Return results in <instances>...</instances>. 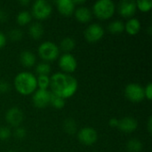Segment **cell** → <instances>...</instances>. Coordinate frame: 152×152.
<instances>
[{
    "instance_id": "cell-15",
    "label": "cell",
    "mask_w": 152,
    "mask_h": 152,
    "mask_svg": "<svg viewBox=\"0 0 152 152\" xmlns=\"http://www.w3.org/2000/svg\"><path fill=\"white\" fill-rule=\"evenodd\" d=\"M74 15L77 21L81 23H87L92 20L93 13L89 8L84 5H81V6H78L77 9H75Z\"/></svg>"
},
{
    "instance_id": "cell-8",
    "label": "cell",
    "mask_w": 152,
    "mask_h": 152,
    "mask_svg": "<svg viewBox=\"0 0 152 152\" xmlns=\"http://www.w3.org/2000/svg\"><path fill=\"white\" fill-rule=\"evenodd\" d=\"M58 65L63 73L70 75L76 71L77 68V61L72 53H63L59 58Z\"/></svg>"
},
{
    "instance_id": "cell-28",
    "label": "cell",
    "mask_w": 152,
    "mask_h": 152,
    "mask_svg": "<svg viewBox=\"0 0 152 152\" xmlns=\"http://www.w3.org/2000/svg\"><path fill=\"white\" fill-rule=\"evenodd\" d=\"M8 37L12 41H20L23 37V33L20 28H12L8 32Z\"/></svg>"
},
{
    "instance_id": "cell-20",
    "label": "cell",
    "mask_w": 152,
    "mask_h": 152,
    "mask_svg": "<svg viewBox=\"0 0 152 152\" xmlns=\"http://www.w3.org/2000/svg\"><path fill=\"white\" fill-rule=\"evenodd\" d=\"M108 30L111 34H120L125 31V24L118 20H113L108 25Z\"/></svg>"
},
{
    "instance_id": "cell-1",
    "label": "cell",
    "mask_w": 152,
    "mask_h": 152,
    "mask_svg": "<svg viewBox=\"0 0 152 152\" xmlns=\"http://www.w3.org/2000/svg\"><path fill=\"white\" fill-rule=\"evenodd\" d=\"M51 92L64 100L72 97L77 91V80L71 75L63 72L53 74L50 77Z\"/></svg>"
},
{
    "instance_id": "cell-37",
    "label": "cell",
    "mask_w": 152,
    "mask_h": 152,
    "mask_svg": "<svg viewBox=\"0 0 152 152\" xmlns=\"http://www.w3.org/2000/svg\"><path fill=\"white\" fill-rule=\"evenodd\" d=\"M19 3H20L21 5H23V6H28V5L30 4V1H29V0H20Z\"/></svg>"
},
{
    "instance_id": "cell-23",
    "label": "cell",
    "mask_w": 152,
    "mask_h": 152,
    "mask_svg": "<svg viewBox=\"0 0 152 152\" xmlns=\"http://www.w3.org/2000/svg\"><path fill=\"white\" fill-rule=\"evenodd\" d=\"M142 147V142L135 138L129 140L126 143V150L129 152H141Z\"/></svg>"
},
{
    "instance_id": "cell-7",
    "label": "cell",
    "mask_w": 152,
    "mask_h": 152,
    "mask_svg": "<svg viewBox=\"0 0 152 152\" xmlns=\"http://www.w3.org/2000/svg\"><path fill=\"white\" fill-rule=\"evenodd\" d=\"M77 140L86 146L94 145L98 140L97 131L91 126H85L77 132Z\"/></svg>"
},
{
    "instance_id": "cell-30",
    "label": "cell",
    "mask_w": 152,
    "mask_h": 152,
    "mask_svg": "<svg viewBox=\"0 0 152 152\" xmlns=\"http://www.w3.org/2000/svg\"><path fill=\"white\" fill-rule=\"evenodd\" d=\"M13 135L16 139H19V140H22L26 137L27 135V131L24 127H21V126H18L15 128L14 132H13Z\"/></svg>"
},
{
    "instance_id": "cell-26",
    "label": "cell",
    "mask_w": 152,
    "mask_h": 152,
    "mask_svg": "<svg viewBox=\"0 0 152 152\" xmlns=\"http://www.w3.org/2000/svg\"><path fill=\"white\" fill-rule=\"evenodd\" d=\"M37 87L41 90H48L50 87V77L49 76H38L37 77Z\"/></svg>"
},
{
    "instance_id": "cell-24",
    "label": "cell",
    "mask_w": 152,
    "mask_h": 152,
    "mask_svg": "<svg viewBox=\"0 0 152 152\" xmlns=\"http://www.w3.org/2000/svg\"><path fill=\"white\" fill-rule=\"evenodd\" d=\"M65 104H66V101L63 98L55 95L52 93L51 99H50V105H52L56 110H61L65 107Z\"/></svg>"
},
{
    "instance_id": "cell-19",
    "label": "cell",
    "mask_w": 152,
    "mask_h": 152,
    "mask_svg": "<svg viewBox=\"0 0 152 152\" xmlns=\"http://www.w3.org/2000/svg\"><path fill=\"white\" fill-rule=\"evenodd\" d=\"M75 46H76V41L72 37H69L63 38L60 44L61 49L65 53H70V52L75 48Z\"/></svg>"
},
{
    "instance_id": "cell-32",
    "label": "cell",
    "mask_w": 152,
    "mask_h": 152,
    "mask_svg": "<svg viewBox=\"0 0 152 152\" xmlns=\"http://www.w3.org/2000/svg\"><path fill=\"white\" fill-rule=\"evenodd\" d=\"M144 95L148 101H151L152 99V84L148 83L147 86L144 87Z\"/></svg>"
},
{
    "instance_id": "cell-9",
    "label": "cell",
    "mask_w": 152,
    "mask_h": 152,
    "mask_svg": "<svg viewBox=\"0 0 152 152\" xmlns=\"http://www.w3.org/2000/svg\"><path fill=\"white\" fill-rule=\"evenodd\" d=\"M104 36V28L98 23L90 24L85 30V38L88 43L94 44L100 41Z\"/></svg>"
},
{
    "instance_id": "cell-13",
    "label": "cell",
    "mask_w": 152,
    "mask_h": 152,
    "mask_svg": "<svg viewBox=\"0 0 152 152\" xmlns=\"http://www.w3.org/2000/svg\"><path fill=\"white\" fill-rule=\"evenodd\" d=\"M138 127V121L133 117H126L119 119L118 128L124 133L130 134L134 132Z\"/></svg>"
},
{
    "instance_id": "cell-25",
    "label": "cell",
    "mask_w": 152,
    "mask_h": 152,
    "mask_svg": "<svg viewBox=\"0 0 152 152\" xmlns=\"http://www.w3.org/2000/svg\"><path fill=\"white\" fill-rule=\"evenodd\" d=\"M36 72L38 76H48L51 72V66L47 62H40L36 66Z\"/></svg>"
},
{
    "instance_id": "cell-22",
    "label": "cell",
    "mask_w": 152,
    "mask_h": 152,
    "mask_svg": "<svg viewBox=\"0 0 152 152\" xmlns=\"http://www.w3.org/2000/svg\"><path fill=\"white\" fill-rule=\"evenodd\" d=\"M77 123L73 118H67L64 120L63 122V130L66 134H69V135H73L74 134H76L77 132Z\"/></svg>"
},
{
    "instance_id": "cell-21",
    "label": "cell",
    "mask_w": 152,
    "mask_h": 152,
    "mask_svg": "<svg viewBox=\"0 0 152 152\" xmlns=\"http://www.w3.org/2000/svg\"><path fill=\"white\" fill-rule=\"evenodd\" d=\"M32 19V15L28 11H20L16 16V22L20 26H25L30 23Z\"/></svg>"
},
{
    "instance_id": "cell-10",
    "label": "cell",
    "mask_w": 152,
    "mask_h": 152,
    "mask_svg": "<svg viewBox=\"0 0 152 152\" xmlns=\"http://www.w3.org/2000/svg\"><path fill=\"white\" fill-rule=\"evenodd\" d=\"M51 94L52 93L49 90L37 89L32 96V102L34 106L37 109H45L50 105Z\"/></svg>"
},
{
    "instance_id": "cell-16",
    "label": "cell",
    "mask_w": 152,
    "mask_h": 152,
    "mask_svg": "<svg viewBox=\"0 0 152 152\" xmlns=\"http://www.w3.org/2000/svg\"><path fill=\"white\" fill-rule=\"evenodd\" d=\"M141 27L142 25L138 19L131 18L125 24V31L130 36H135L140 32Z\"/></svg>"
},
{
    "instance_id": "cell-31",
    "label": "cell",
    "mask_w": 152,
    "mask_h": 152,
    "mask_svg": "<svg viewBox=\"0 0 152 152\" xmlns=\"http://www.w3.org/2000/svg\"><path fill=\"white\" fill-rule=\"evenodd\" d=\"M11 86L10 84L4 80L0 81V94H6L10 91Z\"/></svg>"
},
{
    "instance_id": "cell-35",
    "label": "cell",
    "mask_w": 152,
    "mask_h": 152,
    "mask_svg": "<svg viewBox=\"0 0 152 152\" xmlns=\"http://www.w3.org/2000/svg\"><path fill=\"white\" fill-rule=\"evenodd\" d=\"M8 19V14L4 10L0 9V22H5Z\"/></svg>"
},
{
    "instance_id": "cell-34",
    "label": "cell",
    "mask_w": 152,
    "mask_h": 152,
    "mask_svg": "<svg viewBox=\"0 0 152 152\" xmlns=\"http://www.w3.org/2000/svg\"><path fill=\"white\" fill-rule=\"evenodd\" d=\"M118 122H119V119H118V118H110V119L109 120V125H110V126L115 128V127H118Z\"/></svg>"
},
{
    "instance_id": "cell-2",
    "label": "cell",
    "mask_w": 152,
    "mask_h": 152,
    "mask_svg": "<svg viewBox=\"0 0 152 152\" xmlns=\"http://www.w3.org/2000/svg\"><path fill=\"white\" fill-rule=\"evenodd\" d=\"M13 86L20 95L28 96L33 94L37 89V77L30 72H20L14 77Z\"/></svg>"
},
{
    "instance_id": "cell-5",
    "label": "cell",
    "mask_w": 152,
    "mask_h": 152,
    "mask_svg": "<svg viewBox=\"0 0 152 152\" xmlns=\"http://www.w3.org/2000/svg\"><path fill=\"white\" fill-rule=\"evenodd\" d=\"M53 12L52 4L45 0H37L31 7V15L38 20H43L50 17Z\"/></svg>"
},
{
    "instance_id": "cell-4",
    "label": "cell",
    "mask_w": 152,
    "mask_h": 152,
    "mask_svg": "<svg viewBox=\"0 0 152 152\" xmlns=\"http://www.w3.org/2000/svg\"><path fill=\"white\" fill-rule=\"evenodd\" d=\"M37 52L38 55L45 62L53 61L58 59L60 55V47L52 41H45L38 46Z\"/></svg>"
},
{
    "instance_id": "cell-36",
    "label": "cell",
    "mask_w": 152,
    "mask_h": 152,
    "mask_svg": "<svg viewBox=\"0 0 152 152\" xmlns=\"http://www.w3.org/2000/svg\"><path fill=\"white\" fill-rule=\"evenodd\" d=\"M147 130L149 132V134L152 133V117H149L148 121H147Z\"/></svg>"
},
{
    "instance_id": "cell-33",
    "label": "cell",
    "mask_w": 152,
    "mask_h": 152,
    "mask_svg": "<svg viewBox=\"0 0 152 152\" xmlns=\"http://www.w3.org/2000/svg\"><path fill=\"white\" fill-rule=\"evenodd\" d=\"M6 42H7V38H6V36L0 31V49H2L3 47H4V45H6Z\"/></svg>"
},
{
    "instance_id": "cell-12",
    "label": "cell",
    "mask_w": 152,
    "mask_h": 152,
    "mask_svg": "<svg viewBox=\"0 0 152 152\" xmlns=\"http://www.w3.org/2000/svg\"><path fill=\"white\" fill-rule=\"evenodd\" d=\"M118 12L124 18H133L137 11L136 3L131 0H123L118 4Z\"/></svg>"
},
{
    "instance_id": "cell-11",
    "label": "cell",
    "mask_w": 152,
    "mask_h": 152,
    "mask_svg": "<svg viewBox=\"0 0 152 152\" xmlns=\"http://www.w3.org/2000/svg\"><path fill=\"white\" fill-rule=\"evenodd\" d=\"M23 119H24V114L22 110L18 107H12L5 113V120L11 126L13 127L20 126Z\"/></svg>"
},
{
    "instance_id": "cell-3",
    "label": "cell",
    "mask_w": 152,
    "mask_h": 152,
    "mask_svg": "<svg viewBox=\"0 0 152 152\" xmlns=\"http://www.w3.org/2000/svg\"><path fill=\"white\" fill-rule=\"evenodd\" d=\"M116 11V5L111 0H99L93 5V12L100 20L110 19Z\"/></svg>"
},
{
    "instance_id": "cell-29",
    "label": "cell",
    "mask_w": 152,
    "mask_h": 152,
    "mask_svg": "<svg viewBox=\"0 0 152 152\" xmlns=\"http://www.w3.org/2000/svg\"><path fill=\"white\" fill-rule=\"evenodd\" d=\"M12 136V132L9 127L0 126V140L6 141Z\"/></svg>"
},
{
    "instance_id": "cell-14",
    "label": "cell",
    "mask_w": 152,
    "mask_h": 152,
    "mask_svg": "<svg viewBox=\"0 0 152 152\" xmlns=\"http://www.w3.org/2000/svg\"><path fill=\"white\" fill-rule=\"evenodd\" d=\"M58 12L65 17L71 16L76 9V6L72 0H58L55 2Z\"/></svg>"
},
{
    "instance_id": "cell-27",
    "label": "cell",
    "mask_w": 152,
    "mask_h": 152,
    "mask_svg": "<svg viewBox=\"0 0 152 152\" xmlns=\"http://www.w3.org/2000/svg\"><path fill=\"white\" fill-rule=\"evenodd\" d=\"M136 7L142 12H148L151 10L152 1L150 0H138L135 2Z\"/></svg>"
},
{
    "instance_id": "cell-38",
    "label": "cell",
    "mask_w": 152,
    "mask_h": 152,
    "mask_svg": "<svg viewBox=\"0 0 152 152\" xmlns=\"http://www.w3.org/2000/svg\"><path fill=\"white\" fill-rule=\"evenodd\" d=\"M9 152H15V151H9Z\"/></svg>"
},
{
    "instance_id": "cell-6",
    "label": "cell",
    "mask_w": 152,
    "mask_h": 152,
    "mask_svg": "<svg viewBox=\"0 0 152 152\" xmlns=\"http://www.w3.org/2000/svg\"><path fill=\"white\" fill-rule=\"evenodd\" d=\"M125 96L132 102H141L145 99L144 87L137 83H130L125 88Z\"/></svg>"
},
{
    "instance_id": "cell-17",
    "label": "cell",
    "mask_w": 152,
    "mask_h": 152,
    "mask_svg": "<svg viewBox=\"0 0 152 152\" xmlns=\"http://www.w3.org/2000/svg\"><path fill=\"white\" fill-rule=\"evenodd\" d=\"M20 61L25 68H31L36 64V55L30 51H23L20 54Z\"/></svg>"
},
{
    "instance_id": "cell-18",
    "label": "cell",
    "mask_w": 152,
    "mask_h": 152,
    "mask_svg": "<svg viewBox=\"0 0 152 152\" xmlns=\"http://www.w3.org/2000/svg\"><path fill=\"white\" fill-rule=\"evenodd\" d=\"M44 26L40 22H33L28 27V35L35 40L40 39L44 35Z\"/></svg>"
}]
</instances>
